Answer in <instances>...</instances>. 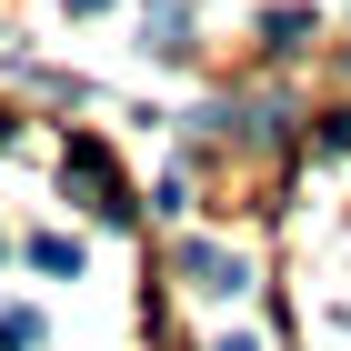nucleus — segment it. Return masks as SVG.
I'll use <instances>...</instances> for the list:
<instances>
[{
	"instance_id": "1",
	"label": "nucleus",
	"mask_w": 351,
	"mask_h": 351,
	"mask_svg": "<svg viewBox=\"0 0 351 351\" xmlns=\"http://www.w3.org/2000/svg\"><path fill=\"white\" fill-rule=\"evenodd\" d=\"M181 271L201 281V291H241V261H231V251H211V241H191V251H181Z\"/></svg>"
},
{
	"instance_id": "2",
	"label": "nucleus",
	"mask_w": 351,
	"mask_h": 351,
	"mask_svg": "<svg viewBox=\"0 0 351 351\" xmlns=\"http://www.w3.org/2000/svg\"><path fill=\"white\" fill-rule=\"evenodd\" d=\"M151 51H161V60L191 51V40H181V0H151Z\"/></svg>"
},
{
	"instance_id": "3",
	"label": "nucleus",
	"mask_w": 351,
	"mask_h": 351,
	"mask_svg": "<svg viewBox=\"0 0 351 351\" xmlns=\"http://www.w3.org/2000/svg\"><path fill=\"white\" fill-rule=\"evenodd\" d=\"M301 30H311V10H271L261 40H271V51H301Z\"/></svg>"
},
{
	"instance_id": "4",
	"label": "nucleus",
	"mask_w": 351,
	"mask_h": 351,
	"mask_svg": "<svg viewBox=\"0 0 351 351\" xmlns=\"http://www.w3.org/2000/svg\"><path fill=\"white\" fill-rule=\"evenodd\" d=\"M40 341V322H30V311H0V351H30Z\"/></svg>"
},
{
	"instance_id": "5",
	"label": "nucleus",
	"mask_w": 351,
	"mask_h": 351,
	"mask_svg": "<svg viewBox=\"0 0 351 351\" xmlns=\"http://www.w3.org/2000/svg\"><path fill=\"white\" fill-rule=\"evenodd\" d=\"M322 151H351V110H341V121H322Z\"/></svg>"
},
{
	"instance_id": "6",
	"label": "nucleus",
	"mask_w": 351,
	"mask_h": 351,
	"mask_svg": "<svg viewBox=\"0 0 351 351\" xmlns=\"http://www.w3.org/2000/svg\"><path fill=\"white\" fill-rule=\"evenodd\" d=\"M71 10H81V21H90V10H110V0H71Z\"/></svg>"
},
{
	"instance_id": "7",
	"label": "nucleus",
	"mask_w": 351,
	"mask_h": 351,
	"mask_svg": "<svg viewBox=\"0 0 351 351\" xmlns=\"http://www.w3.org/2000/svg\"><path fill=\"white\" fill-rule=\"evenodd\" d=\"M221 351H261V341H221Z\"/></svg>"
},
{
	"instance_id": "8",
	"label": "nucleus",
	"mask_w": 351,
	"mask_h": 351,
	"mask_svg": "<svg viewBox=\"0 0 351 351\" xmlns=\"http://www.w3.org/2000/svg\"><path fill=\"white\" fill-rule=\"evenodd\" d=\"M0 141H10V121H0Z\"/></svg>"
}]
</instances>
